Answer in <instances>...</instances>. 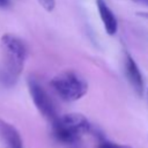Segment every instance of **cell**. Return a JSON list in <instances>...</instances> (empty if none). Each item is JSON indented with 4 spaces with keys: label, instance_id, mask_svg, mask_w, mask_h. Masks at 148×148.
<instances>
[{
    "label": "cell",
    "instance_id": "cell-6",
    "mask_svg": "<svg viewBox=\"0 0 148 148\" xmlns=\"http://www.w3.org/2000/svg\"><path fill=\"white\" fill-rule=\"evenodd\" d=\"M96 7L104 30L109 36L116 35L118 31V20L105 0H96Z\"/></svg>",
    "mask_w": 148,
    "mask_h": 148
},
{
    "label": "cell",
    "instance_id": "cell-3",
    "mask_svg": "<svg viewBox=\"0 0 148 148\" xmlns=\"http://www.w3.org/2000/svg\"><path fill=\"white\" fill-rule=\"evenodd\" d=\"M54 92L66 102H75L81 99L88 92L87 80L77 72L66 69L51 79L50 82Z\"/></svg>",
    "mask_w": 148,
    "mask_h": 148
},
{
    "label": "cell",
    "instance_id": "cell-9",
    "mask_svg": "<svg viewBox=\"0 0 148 148\" xmlns=\"http://www.w3.org/2000/svg\"><path fill=\"white\" fill-rule=\"evenodd\" d=\"M37 1L46 12H52L56 7V0H37Z\"/></svg>",
    "mask_w": 148,
    "mask_h": 148
},
{
    "label": "cell",
    "instance_id": "cell-11",
    "mask_svg": "<svg viewBox=\"0 0 148 148\" xmlns=\"http://www.w3.org/2000/svg\"><path fill=\"white\" fill-rule=\"evenodd\" d=\"M136 3H141V5H145V6H148V0H132Z\"/></svg>",
    "mask_w": 148,
    "mask_h": 148
},
{
    "label": "cell",
    "instance_id": "cell-2",
    "mask_svg": "<svg viewBox=\"0 0 148 148\" xmlns=\"http://www.w3.org/2000/svg\"><path fill=\"white\" fill-rule=\"evenodd\" d=\"M52 124L53 138L64 145H74L91 131V124L82 113H66L58 116Z\"/></svg>",
    "mask_w": 148,
    "mask_h": 148
},
{
    "label": "cell",
    "instance_id": "cell-1",
    "mask_svg": "<svg viewBox=\"0 0 148 148\" xmlns=\"http://www.w3.org/2000/svg\"><path fill=\"white\" fill-rule=\"evenodd\" d=\"M27 59L25 44L12 34L2 35L0 39V82L13 87L18 81Z\"/></svg>",
    "mask_w": 148,
    "mask_h": 148
},
{
    "label": "cell",
    "instance_id": "cell-4",
    "mask_svg": "<svg viewBox=\"0 0 148 148\" xmlns=\"http://www.w3.org/2000/svg\"><path fill=\"white\" fill-rule=\"evenodd\" d=\"M28 89H29L31 99H32L36 109L39 111V113L49 121H53L59 114L57 112L56 105H54L51 96L45 90V88L42 86V83L35 77H29L28 79Z\"/></svg>",
    "mask_w": 148,
    "mask_h": 148
},
{
    "label": "cell",
    "instance_id": "cell-10",
    "mask_svg": "<svg viewBox=\"0 0 148 148\" xmlns=\"http://www.w3.org/2000/svg\"><path fill=\"white\" fill-rule=\"evenodd\" d=\"M10 0H0V8H7L10 5Z\"/></svg>",
    "mask_w": 148,
    "mask_h": 148
},
{
    "label": "cell",
    "instance_id": "cell-7",
    "mask_svg": "<svg viewBox=\"0 0 148 148\" xmlns=\"http://www.w3.org/2000/svg\"><path fill=\"white\" fill-rule=\"evenodd\" d=\"M0 138L6 148H23L20 132L12 124L0 119Z\"/></svg>",
    "mask_w": 148,
    "mask_h": 148
},
{
    "label": "cell",
    "instance_id": "cell-5",
    "mask_svg": "<svg viewBox=\"0 0 148 148\" xmlns=\"http://www.w3.org/2000/svg\"><path fill=\"white\" fill-rule=\"evenodd\" d=\"M124 71H125L126 79L128 80V82L132 86V88L136 91V94L142 95L143 89H145L143 76H142V73H141L138 64L132 58V56L128 54V53H125V58H124Z\"/></svg>",
    "mask_w": 148,
    "mask_h": 148
},
{
    "label": "cell",
    "instance_id": "cell-8",
    "mask_svg": "<svg viewBox=\"0 0 148 148\" xmlns=\"http://www.w3.org/2000/svg\"><path fill=\"white\" fill-rule=\"evenodd\" d=\"M97 148H132L127 145H123V143H117V142H113V141H110V140H101L97 145Z\"/></svg>",
    "mask_w": 148,
    "mask_h": 148
}]
</instances>
